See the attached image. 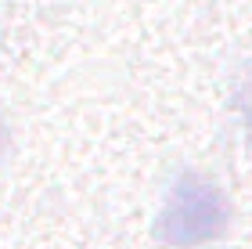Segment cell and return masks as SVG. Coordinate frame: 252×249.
Wrapping results in <instances>:
<instances>
[{"label": "cell", "mask_w": 252, "mask_h": 249, "mask_svg": "<svg viewBox=\"0 0 252 249\" xmlns=\"http://www.w3.org/2000/svg\"><path fill=\"white\" fill-rule=\"evenodd\" d=\"M231 217L234 210L227 191L198 170H184L169 180L152 235L166 249H194L223 239L231 228Z\"/></svg>", "instance_id": "6da1fadb"}, {"label": "cell", "mask_w": 252, "mask_h": 249, "mask_svg": "<svg viewBox=\"0 0 252 249\" xmlns=\"http://www.w3.org/2000/svg\"><path fill=\"white\" fill-rule=\"evenodd\" d=\"M238 116H242V127H245V138L252 144V76L245 80L242 94H238Z\"/></svg>", "instance_id": "7a4b0ae2"}, {"label": "cell", "mask_w": 252, "mask_h": 249, "mask_svg": "<svg viewBox=\"0 0 252 249\" xmlns=\"http://www.w3.org/2000/svg\"><path fill=\"white\" fill-rule=\"evenodd\" d=\"M4 141H7V127H4V119H0V152H4Z\"/></svg>", "instance_id": "3957f363"}]
</instances>
